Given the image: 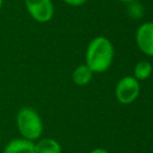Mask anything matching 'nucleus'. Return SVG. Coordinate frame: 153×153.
<instances>
[{
	"label": "nucleus",
	"mask_w": 153,
	"mask_h": 153,
	"mask_svg": "<svg viewBox=\"0 0 153 153\" xmlns=\"http://www.w3.org/2000/svg\"><path fill=\"white\" fill-rule=\"evenodd\" d=\"M115 48L111 41L103 36L91 40L85 51V64L96 74L105 72L113 64Z\"/></svg>",
	"instance_id": "nucleus-1"
},
{
	"label": "nucleus",
	"mask_w": 153,
	"mask_h": 153,
	"mask_svg": "<svg viewBox=\"0 0 153 153\" xmlns=\"http://www.w3.org/2000/svg\"><path fill=\"white\" fill-rule=\"evenodd\" d=\"M16 124L21 137L33 143L41 139L44 131L42 118L32 107H22L18 111Z\"/></svg>",
	"instance_id": "nucleus-2"
},
{
	"label": "nucleus",
	"mask_w": 153,
	"mask_h": 153,
	"mask_svg": "<svg viewBox=\"0 0 153 153\" xmlns=\"http://www.w3.org/2000/svg\"><path fill=\"white\" fill-rule=\"evenodd\" d=\"M141 86L140 81H137L134 77L126 76L119 80L116 85V98L118 102L123 105L132 104L140 96Z\"/></svg>",
	"instance_id": "nucleus-3"
},
{
	"label": "nucleus",
	"mask_w": 153,
	"mask_h": 153,
	"mask_svg": "<svg viewBox=\"0 0 153 153\" xmlns=\"http://www.w3.org/2000/svg\"><path fill=\"white\" fill-rule=\"evenodd\" d=\"M29 16L38 23H47L54 16L52 0H24Z\"/></svg>",
	"instance_id": "nucleus-4"
},
{
	"label": "nucleus",
	"mask_w": 153,
	"mask_h": 153,
	"mask_svg": "<svg viewBox=\"0 0 153 153\" xmlns=\"http://www.w3.org/2000/svg\"><path fill=\"white\" fill-rule=\"evenodd\" d=\"M135 43L139 49L148 57H153V22L141 24L135 33Z\"/></svg>",
	"instance_id": "nucleus-5"
},
{
	"label": "nucleus",
	"mask_w": 153,
	"mask_h": 153,
	"mask_svg": "<svg viewBox=\"0 0 153 153\" xmlns=\"http://www.w3.org/2000/svg\"><path fill=\"white\" fill-rule=\"evenodd\" d=\"M3 153H34V143L22 137L14 139L6 144Z\"/></svg>",
	"instance_id": "nucleus-6"
},
{
	"label": "nucleus",
	"mask_w": 153,
	"mask_h": 153,
	"mask_svg": "<svg viewBox=\"0 0 153 153\" xmlns=\"http://www.w3.org/2000/svg\"><path fill=\"white\" fill-rule=\"evenodd\" d=\"M94 72L87 64L78 65L72 72V81L77 86H85L92 81Z\"/></svg>",
	"instance_id": "nucleus-7"
},
{
	"label": "nucleus",
	"mask_w": 153,
	"mask_h": 153,
	"mask_svg": "<svg viewBox=\"0 0 153 153\" xmlns=\"http://www.w3.org/2000/svg\"><path fill=\"white\" fill-rule=\"evenodd\" d=\"M34 153H62V146L56 139L45 137L34 143Z\"/></svg>",
	"instance_id": "nucleus-8"
},
{
	"label": "nucleus",
	"mask_w": 153,
	"mask_h": 153,
	"mask_svg": "<svg viewBox=\"0 0 153 153\" xmlns=\"http://www.w3.org/2000/svg\"><path fill=\"white\" fill-rule=\"evenodd\" d=\"M152 65L147 60H142L135 64L133 68V77L137 81H145L152 74Z\"/></svg>",
	"instance_id": "nucleus-9"
},
{
	"label": "nucleus",
	"mask_w": 153,
	"mask_h": 153,
	"mask_svg": "<svg viewBox=\"0 0 153 153\" xmlns=\"http://www.w3.org/2000/svg\"><path fill=\"white\" fill-rule=\"evenodd\" d=\"M128 14L130 17H132L133 19H140L143 17L144 15V8L142 6L141 3H139L137 1L131 2L128 3Z\"/></svg>",
	"instance_id": "nucleus-10"
},
{
	"label": "nucleus",
	"mask_w": 153,
	"mask_h": 153,
	"mask_svg": "<svg viewBox=\"0 0 153 153\" xmlns=\"http://www.w3.org/2000/svg\"><path fill=\"white\" fill-rule=\"evenodd\" d=\"M64 3L68 4L70 6H81L88 1V0H62Z\"/></svg>",
	"instance_id": "nucleus-11"
},
{
	"label": "nucleus",
	"mask_w": 153,
	"mask_h": 153,
	"mask_svg": "<svg viewBox=\"0 0 153 153\" xmlns=\"http://www.w3.org/2000/svg\"><path fill=\"white\" fill-rule=\"evenodd\" d=\"M90 153H109L107 150L103 149V148H95L92 151H90Z\"/></svg>",
	"instance_id": "nucleus-12"
},
{
	"label": "nucleus",
	"mask_w": 153,
	"mask_h": 153,
	"mask_svg": "<svg viewBox=\"0 0 153 153\" xmlns=\"http://www.w3.org/2000/svg\"><path fill=\"white\" fill-rule=\"evenodd\" d=\"M121 2H124V3H131V2H134V1H137V0H119Z\"/></svg>",
	"instance_id": "nucleus-13"
},
{
	"label": "nucleus",
	"mask_w": 153,
	"mask_h": 153,
	"mask_svg": "<svg viewBox=\"0 0 153 153\" xmlns=\"http://www.w3.org/2000/svg\"><path fill=\"white\" fill-rule=\"evenodd\" d=\"M2 4H3V0H0V10L2 8Z\"/></svg>",
	"instance_id": "nucleus-14"
}]
</instances>
